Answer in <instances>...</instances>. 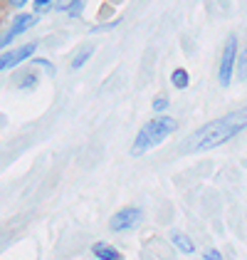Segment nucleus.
Here are the masks:
<instances>
[{"label": "nucleus", "instance_id": "obj_1", "mask_svg": "<svg viewBox=\"0 0 247 260\" xmlns=\"http://www.w3.org/2000/svg\"><path fill=\"white\" fill-rule=\"evenodd\" d=\"M242 129H247V107L245 109H235L220 119H213L203 129H198L195 134H190L188 139V151H203V149H215L220 144H227L235 139Z\"/></svg>", "mask_w": 247, "mask_h": 260}, {"label": "nucleus", "instance_id": "obj_2", "mask_svg": "<svg viewBox=\"0 0 247 260\" xmlns=\"http://www.w3.org/2000/svg\"><path fill=\"white\" fill-rule=\"evenodd\" d=\"M178 132V121L173 117H166V114H158L156 119L146 121L144 129L136 134L134 139V146H131V156H144L146 151L156 149L158 144H163L171 134Z\"/></svg>", "mask_w": 247, "mask_h": 260}, {"label": "nucleus", "instance_id": "obj_3", "mask_svg": "<svg viewBox=\"0 0 247 260\" xmlns=\"http://www.w3.org/2000/svg\"><path fill=\"white\" fill-rule=\"evenodd\" d=\"M235 62H237V38L230 35L227 42H225V50H223V57H220V75H218V80H220V84H223V89H227L230 82H232Z\"/></svg>", "mask_w": 247, "mask_h": 260}, {"label": "nucleus", "instance_id": "obj_4", "mask_svg": "<svg viewBox=\"0 0 247 260\" xmlns=\"http://www.w3.org/2000/svg\"><path fill=\"white\" fill-rule=\"evenodd\" d=\"M141 220H144V211H141V208H136V206H129V208H121V211H116V213L111 216L109 228H111V231H116V233H121V231H131V228H136Z\"/></svg>", "mask_w": 247, "mask_h": 260}, {"label": "nucleus", "instance_id": "obj_5", "mask_svg": "<svg viewBox=\"0 0 247 260\" xmlns=\"http://www.w3.org/2000/svg\"><path fill=\"white\" fill-rule=\"evenodd\" d=\"M35 50H37V42H27V45H22L18 50H3L0 52V72L3 70H13V67L22 64L25 60H32Z\"/></svg>", "mask_w": 247, "mask_h": 260}, {"label": "nucleus", "instance_id": "obj_6", "mask_svg": "<svg viewBox=\"0 0 247 260\" xmlns=\"http://www.w3.org/2000/svg\"><path fill=\"white\" fill-rule=\"evenodd\" d=\"M35 22H37V18H35V15H30V13H18V15H15V20H13V25H10V30H8L3 38H0V52H3L8 45H13V40H15V38H20L22 32H27V30L35 25Z\"/></svg>", "mask_w": 247, "mask_h": 260}, {"label": "nucleus", "instance_id": "obj_7", "mask_svg": "<svg viewBox=\"0 0 247 260\" xmlns=\"http://www.w3.org/2000/svg\"><path fill=\"white\" fill-rule=\"evenodd\" d=\"M92 255L97 260H124V255L109 243H94L92 245Z\"/></svg>", "mask_w": 247, "mask_h": 260}, {"label": "nucleus", "instance_id": "obj_8", "mask_svg": "<svg viewBox=\"0 0 247 260\" xmlns=\"http://www.w3.org/2000/svg\"><path fill=\"white\" fill-rule=\"evenodd\" d=\"M171 240H173V245H176L181 253H185V255H193V253H195V243L188 238L185 233H181V231H173V233H171Z\"/></svg>", "mask_w": 247, "mask_h": 260}, {"label": "nucleus", "instance_id": "obj_9", "mask_svg": "<svg viewBox=\"0 0 247 260\" xmlns=\"http://www.w3.org/2000/svg\"><path fill=\"white\" fill-rule=\"evenodd\" d=\"M171 84H173L176 89H185V87L190 84L188 72H185V70H181V67H178V70H173V72H171Z\"/></svg>", "mask_w": 247, "mask_h": 260}, {"label": "nucleus", "instance_id": "obj_10", "mask_svg": "<svg viewBox=\"0 0 247 260\" xmlns=\"http://www.w3.org/2000/svg\"><path fill=\"white\" fill-rule=\"evenodd\" d=\"M92 55H94V50H92V47H87V50H82V52H79V55H77V57L72 60V70H82L84 64H87V62L92 60Z\"/></svg>", "mask_w": 247, "mask_h": 260}, {"label": "nucleus", "instance_id": "obj_11", "mask_svg": "<svg viewBox=\"0 0 247 260\" xmlns=\"http://www.w3.org/2000/svg\"><path fill=\"white\" fill-rule=\"evenodd\" d=\"M37 82H40V77H37L35 72H27L18 84H20V89H35V87H37Z\"/></svg>", "mask_w": 247, "mask_h": 260}, {"label": "nucleus", "instance_id": "obj_12", "mask_svg": "<svg viewBox=\"0 0 247 260\" xmlns=\"http://www.w3.org/2000/svg\"><path fill=\"white\" fill-rule=\"evenodd\" d=\"M235 64H237V77L245 82L247 80V47L242 50V55L237 57V62H235Z\"/></svg>", "mask_w": 247, "mask_h": 260}, {"label": "nucleus", "instance_id": "obj_13", "mask_svg": "<svg viewBox=\"0 0 247 260\" xmlns=\"http://www.w3.org/2000/svg\"><path fill=\"white\" fill-rule=\"evenodd\" d=\"M84 3H87V0H69V5H67V10H69V15H72V18H77V15H82Z\"/></svg>", "mask_w": 247, "mask_h": 260}, {"label": "nucleus", "instance_id": "obj_14", "mask_svg": "<svg viewBox=\"0 0 247 260\" xmlns=\"http://www.w3.org/2000/svg\"><path fill=\"white\" fill-rule=\"evenodd\" d=\"M166 109H168V97H161V94H158V97L153 100V112H156V114H163Z\"/></svg>", "mask_w": 247, "mask_h": 260}, {"label": "nucleus", "instance_id": "obj_15", "mask_svg": "<svg viewBox=\"0 0 247 260\" xmlns=\"http://www.w3.org/2000/svg\"><path fill=\"white\" fill-rule=\"evenodd\" d=\"M203 260H223V253H220L218 248H210V250L203 253Z\"/></svg>", "mask_w": 247, "mask_h": 260}, {"label": "nucleus", "instance_id": "obj_16", "mask_svg": "<svg viewBox=\"0 0 247 260\" xmlns=\"http://www.w3.org/2000/svg\"><path fill=\"white\" fill-rule=\"evenodd\" d=\"M35 64H37V67H45V70H47V72H50V75H52V72H55V70H52V62L50 60H42V57H35Z\"/></svg>", "mask_w": 247, "mask_h": 260}, {"label": "nucleus", "instance_id": "obj_17", "mask_svg": "<svg viewBox=\"0 0 247 260\" xmlns=\"http://www.w3.org/2000/svg\"><path fill=\"white\" fill-rule=\"evenodd\" d=\"M55 0H35V10H45V8H50Z\"/></svg>", "mask_w": 247, "mask_h": 260}, {"label": "nucleus", "instance_id": "obj_18", "mask_svg": "<svg viewBox=\"0 0 247 260\" xmlns=\"http://www.w3.org/2000/svg\"><path fill=\"white\" fill-rule=\"evenodd\" d=\"M8 3H10L13 8H18V10H22V8L27 5V0H8Z\"/></svg>", "mask_w": 247, "mask_h": 260}]
</instances>
